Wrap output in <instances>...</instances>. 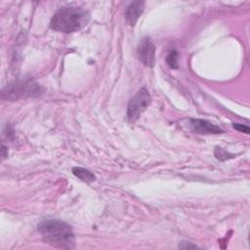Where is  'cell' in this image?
I'll list each match as a JSON object with an SVG mask.
<instances>
[{"label": "cell", "instance_id": "cell-1", "mask_svg": "<svg viewBox=\"0 0 250 250\" xmlns=\"http://www.w3.org/2000/svg\"><path fill=\"white\" fill-rule=\"evenodd\" d=\"M44 241L53 247L71 249L74 247V233L69 225L59 220H45L38 226Z\"/></svg>", "mask_w": 250, "mask_h": 250}, {"label": "cell", "instance_id": "cell-2", "mask_svg": "<svg viewBox=\"0 0 250 250\" xmlns=\"http://www.w3.org/2000/svg\"><path fill=\"white\" fill-rule=\"evenodd\" d=\"M90 20L88 11L79 7H64L60 9L51 19L50 26L59 32H74L81 29Z\"/></svg>", "mask_w": 250, "mask_h": 250}, {"label": "cell", "instance_id": "cell-3", "mask_svg": "<svg viewBox=\"0 0 250 250\" xmlns=\"http://www.w3.org/2000/svg\"><path fill=\"white\" fill-rule=\"evenodd\" d=\"M151 103V97L146 88H142L129 101L127 106V118L131 123L136 122L142 113Z\"/></svg>", "mask_w": 250, "mask_h": 250}, {"label": "cell", "instance_id": "cell-4", "mask_svg": "<svg viewBox=\"0 0 250 250\" xmlns=\"http://www.w3.org/2000/svg\"><path fill=\"white\" fill-rule=\"evenodd\" d=\"M140 61L146 66L152 67L155 62V47L148 37H144L138 45L137 50Z\"/></svg>", "mask_w": 250, "mask_h": 250}, {"label": "cell", "instance_id": "cell-5", "mask_svg": "<svg viewBox=\"0 0 250 250\" xmlns=\"http://www.w3.org/2000/svg\"><path fill=\"white\" fill-rule=\"evenodd\" d=\"M40 93V87L32 81H26L23 83L16 84L15 86H10L7 94L18 96H33Z\"/></svg>", "mask_w": 250, "mask_h": 250}, {"label": "cell", "instance_id": "cell-6", "mask_svg": "<svg viewBox=\"0 0 250 250\" xmlns=\"http://www.w3.org/2000/svg\"><path fill=\"white\" fill-rule=\"evenodd\" d=\"M189 122H190L191 129L197 134L210 135V134L223 133V130L219 126H217L205 119L195 118V119H190Z\"/></svg>", "mask_w": 250, "mask_h": 250}, {"label": "cell", "instance_id": "cell-7", "mask_svg": "<svg viewBox=\"0 0 250 250\" xmlns=\"http://www.w3.org/2000/svg\"><path fill=\"white\" fill-rule=\"evenodd\" d=\"M145 9V3L141 2V1H136L131 3L125 13V18H126V21L130 24V25H135V23L137 22V21L139 20V18L141 17V15L143 14Z\"/></svg>", "mask_w": 250, "mask_h": 250}, {"label": "cell", "instance_id": "cell-8", "mask_svg": "<svg viewBox=\"0 0 250 250\" xmlns=\"http://www.w3.org/2000/svg\"><path fill=\"white\" fill-rule=\"evenodd\" d=\"M72 173L75 177H77L79 180L85 183H92L96 180L95 175L91 171L82 167H73Z\"/></svg>", "mask_w": 250, "mask_h": 250}, {"label": "cell", "instance_id": "cell-9", "mask_svg": "<svg viewBox=\"0 0 250 250\" xmlns=\"http://www.w3.org/2000/svg\"><path fill=\"white\" fill-rule=\"evenodd\" d=\"M166 62L171 68H178V53L175 50H172L168 53L166 57Z\"/></svg>", "mask_w": 250, "mask_h": 250}, {"label": "cell", "instance_id": "cell-10", "mask_svg": "<svg viewBox=\"0 0 250 250\" xmlns=\"http://www.w3.org/2000/svg\"><path fill=\"white\" fill-rule=\"evenodd\" d=\"M214 153H215V156H216L218 159L222 160V161L233 157V154H230V153H229L228 151H226L225 149H223L222 147H218V146L215 148Z\"/></svg>", "mask_w": 250, "mask_h": 250}, {"label": "cell", "instance_id": "cell-11", "mask_svg": "<svg viewBox=\"0 0 250 250\" xmlns=\"http://www.w3.org/2000/svg\"><path fill=\"white\" fill-rule=\"evenodd\" d=\"M233 128H234V129H236L237 131L242 132V133L249 134V127H248V126H246V125L238 124V123H234V124H233Z\"/></svg>", "mask_w": 250, "mask_h": 250}, {"label": "cell", "instance_id": "cell-12", "mask_svg": "<svg viewBox=\"0 0 250 250\" xmlns=\"http://www.w3.org/2000/svg\"><path fill=\"white\" fill-rule=\"evenodd\" d=\"M183 243H185L186 245H183V244H181V245H179V247H181V248H196V247H197L196 245H194V244H191L190 242H186V241H183Z\"/></svg>", "mask_w": 250, "mask_h": 250}]
</instances>
